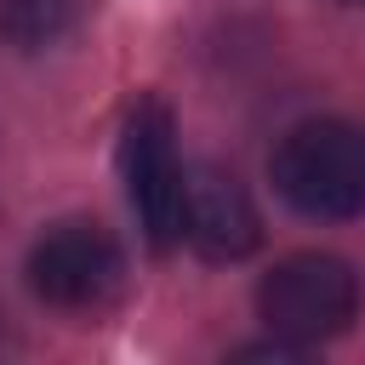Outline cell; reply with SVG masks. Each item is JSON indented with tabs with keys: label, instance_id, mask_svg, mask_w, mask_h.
Segmentation results:
<instances>
[{
	"label": "cell",
	"instance_id": "5b68a950",
	"mask_svg": "<svg viewBox=\"0 0 365 365\" xmlns=\"http://www.w3.org/2000/svg\"><path fill=\"white\" fill-rule=\"evenodd\" d=\"M182 240L211 262H240L262 245V217L245 182L222 165H194L182 194Z\"/></svg>",
	"mask_w": 365,
	"mask_h": 365
},
{
	"label": "cell",
	"instance_id": "8992f818",
	"mask_svg": "<svg viewBox=\"0 0 365 365\" xmlns=\"http://www.w3.org/2000/svg\"><path fill=\"white\" fill-rule=\"evenodd\" d=\"M80 17H86V0H0V34L17 51L57 46L63 34H74Z\"/></svg>",
	"mask_w": 365,
	"mask_h": 365
},
{
	"label": "cell",
	"instance_id": "7a4b0ae2",
	"mask_svg": "<svg viewBox=\"0 0 365 365\" xmlns=\"http://www.w3.org/2000/svg\"><path fill=\"white\" fill-rule=\"evenodd\" d=\"M257 314L268 319L274 336L302 342V348L342 336L359 319V274H354V262H342L331 251H297L262 274Z\"/></svg>",
	"mask_w": 365,
	"mask_h": 365
},
{
	"label": "cell",
	"instance_id": "277c9868",
	"mask_svg": "<svg viewBox=\"0 0 365 365\" xmlns=\"http://www.w3.org/2000/svg\"><path fill=\"white\" fill-rule=\"evenodd\" d=\"M29 285L63 314H97L125 291V257L103 228L63 222L29 251Z\"/></svg>",
	"mask_w": 365,
	"mask_h": 365
},
{
	"label": "cell",
	"instance_id": "6da1fadb",
	"mask_svg": "<svg viewBox=\"0 0 365 365\" xmlns=\"http://www.w3.org/2000/svg\"><path fill=\"white\" fill-rule=\"evenodd\" d=\"M268 177L285 205L319 222H348L365 211V125L354 120H302L279 137Z\"/></svg>",
	"mask_w": 365,
	"mask_h": 365
},
{
	"label": "cell",
	"instance_id": "52a82bcc",
	"mask_svg": "<svg viewBox=\"0 0 365 365\" xmlns=\"http://www.w3.org/2000/svg\"><path fill=\"white\" fill-rule=\"evenodd\" d=\"M228 365H319L302 342H285V336H268V342H245L240 354H228Z\"/></svg>",
	"mask_w": 365,
	"mask_h": 365
},
{
	"label": "cell",
	"instance_id": "3957f363",
	"mask_svg": "<svg viewBox=\"0 0 365 365\" xmlns=\"http://www.w3.org/2000/svg\"><path fill=\"white\" fill-rule=\"evenodd\" d=\"M120 171H125V194L131 211L148 234V245L171 251L182 240V194H188V171L177 160V120L160 97H143L125 114L120 131Z\"/></svg>",
	"mask_w": 365,
	"mask_h": 365
}]
</instances>
